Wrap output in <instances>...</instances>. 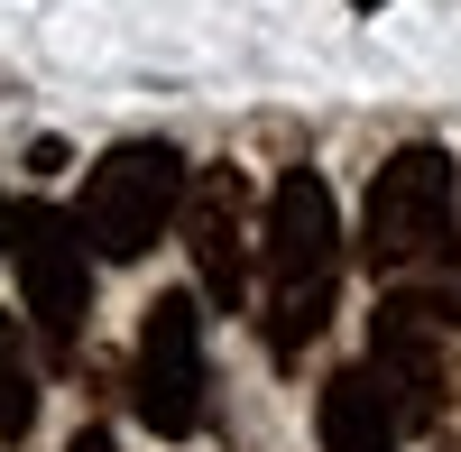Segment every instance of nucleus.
Masks as SVG:
<instances>
[{"label":"nucleus","mask_w":461,"mask_h":452,"mask_svg":"<svg viewBox=\"0 0 461 452\" xmlns=\"http://www.w3.org/2000/svg\"><path fill=\"white\" fill-rule=\"evenodd\" d=\"M406 425L388 416V397H378L369 369H341L323 379V452H397Z\"/></svg>","instance_id":"nucleus-8"},{"label":"nucleus","mask_w":461,"mask_h":452,"mask_svg":"<svg viewBox=\"0 0 461 452\" xmlns=\"http://www.w3.org/2000/svg\"><path fill=\"white\" fill-rule=\"evenodd\" d=\"M84 221L56 212V203H19L10 212V258H19V295L37 314V342H47V360H74V342H84L93 323V258H84Z\"/></svg>","instance_id":"nucleus-4"},{"label":"nucleus","mask_w":461,"mask_h":452,"mask_svg":"<svg viewBox=\"0 0 461 452\" xmlns=\"http://www.w3.org/2000/svg\"><path fill=\"white\" fill-rule=\"evenodd\" d=\"M185 249H194V277L221 314H240L249 295V258H258V231H249V176L240 167H203L185 185Z\"/></svg>","instance_id":"nucleus-7"},{"label":"nucleus","mask_w":461,"mask_h":452,"mask_svg":"<svg viewBox=\"0 0 461 452\" xmlns=\"http://www.w3.org/2000/svg\"><path fill=\"white\" fill-rule=\"evenodd\" d=\"M185 158L167 139H121V148H102V167L84 176V240L102 258H148L158 249L167 221H185Z\"/></svg>","instance_id":"nucleus-3"},{"label":"nucleus","mask_w":461,"mask_h":452,"mask_svg":"<svg viewBox=\"0 0 461 452\" xmlns=\"http://www.w3.org/2000/svg\"><path fill=\"white\" fill-rule=\"evenodd\" d=\"M258 268H267V351L295 369L304 342L332 323V286H341V212L314 167L277 176L267 221H258Z\"/></svg>","instance_id":"nucleus-1"},{"label":"nucleus","mask_w":461,"mask_h":452,"mask_svg":"<svg viewBox=\"0 0 461 452\" xmlns=\"http://www.w3.org/2000/svg\"><path fill=\"white\" fill-rule=\"evenodd\" d=\"M139 416L158 425L167 443L203 425V305L185 286H167L158 305L139 314Z\"/></svg>","instance_id":"nucleus-6"},{"label":"nucleus","mask_w":461,"mask_h":452,"mask_svg":"<svg viewBox=\"0 0 461 452\" xmlns=\"http://www.w3.org/2000/svg\"><path fill=\"white\" fill-rule=\"evenodd\" d=\"M443 305L434 295H415V286H397V295H378V314H369V379H378V397H388V416L406 425V434H425V425H443V388H452V369H443Z\"/></svg>","instance_id":"nucleus-5"},{"label":"nucleus","mask_w":461,"mask_h":452,"mask_svg":"<svg viewBox=\"0 0 461 452\" xmlns=\"http://www.w3.org/2000/svg\"><path fill=\"white\" fill-rule=\"evenodd\" d=\"M65 452H121V443H111V434H102V425H93V434H74V443H65Z\"/></svg>","instance_id":"nucleus-11"},{"label":"nucleus","mask_w":461,"mask_h":452,"mask_svg":"<svg viewBox=\"0 0 461 452\" xmlns=\"http://www.w3.org/2000/svg\"><path fill=\"white\" fill-rule=\"evenodd\" d=\"M0 240H10V212H0Z\"/></svg>","instance_id":"nucleus-12"},{"label":"nucleus","mask_w":461,"mask_h":452,"mask_svg":"<svg viewBox=\"0 0 461 452\" xmlns=\"http://www.w3.org/2000/svg\"><path fill=\"white\" fill-rule=\"evenodd\" d=\"M434 305H443L452 332H461V231H452V268H443V295H434Z\"/></svg>","instance_id":"nucleus-10"},{"label":"nucleus","mask_w":461,"mask_h":452,"mask_svg":"<svg viewBox=\"0 0 461 452\" xmlns=\"http://www.w3.org/2000/svg\"><path fill=\"white\" fill-rule=\"evenodd\" d=\"M28 425H37V369H28V351H19L10 305H0V443H19Z\"/></svg>","instance_id":"nucleus-9"},{"label":"nucleus","mask_w":461,"mask_h":452,"mask_svg":"<svg viewBox=\"0 0 461 452\" xmlns=\"http://www.w3.org/2000/svg\"><path fill=\"white\" fill-rule=\"evenodd\" d=\"M452 203H461V167L443 158L434 139L397 148L388 167L369 176V203H360V258L369 277H406L452 240Z\"/></svg>","instance_id":"nucleus-2"},{"label":"nucleus","mask_w":461,"mask_h":452,"mask_svg":"<svg viewBox=\"0 0 461 452\" xmlns=\"http://www.w3.org/2000/svg\"><path fill=\"white\" fill-rule=\"evenodd\" d=\"M351 10H378V0H351Z\"/></svg>","instance_id":"nucleus-13"}]
</instances>
